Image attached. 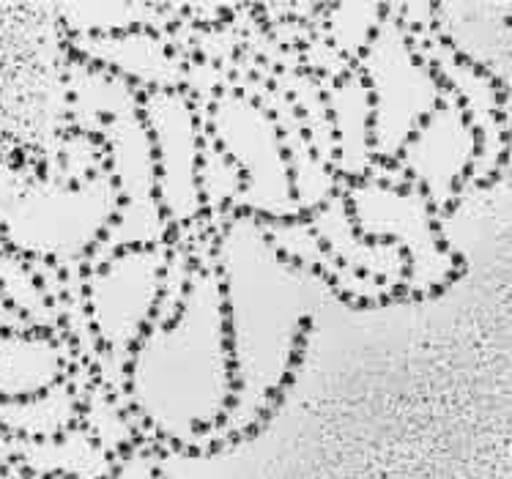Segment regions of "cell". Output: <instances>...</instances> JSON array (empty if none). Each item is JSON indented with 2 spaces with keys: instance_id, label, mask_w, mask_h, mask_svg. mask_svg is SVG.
<instances>
[{
  "instance_id": "obj_1",
  "label": "cell",
  "mask_w": 512,
  "mask_h": 479,
  "mask_svg": "<svg viewBox=\"0 0 512 479\" xmlns=\"http://www.w3.org/2000/svg\"><path fill=\"white\" fill-rule=\"evenodd\" d=\"M340 195L362 239L395 244L406 255V293L441 291L455 277V255L441 239L439 211L417 184L365 176L345 184Z\"/></svg>"
},
{
  "instance_id": "obj_2",
  "label": "cell",
  "mask_w": 512,
  "mask_h": 479,
  "mask_svg": "<svg viewBox=\"0 0 512 479\" xmlns=\"http://www.w3.org/2000/svg\"><path fill=\"white\" fill-rule=\"evenodd\" d=\"M362 61V80L370 94V148L376 162H398L419 124L444 96L436 74L422 61L403 22L384 17ZM373 170V167H370Z\"/></svg>"
},
{
  "instance_id": "obj_3",
  "label": "cell",
  "mask_w": 512,
  "mask_h": 479,
  "mask_svg": "<svg viewBox=\"0 0 512 479\" xmlns=\"http://www.w3.org/2000/svg\"><path fill=\"white\" fill-rule=\"evenodd\" d=\"M477 159V135L471 121L458 105V99L441 96L428 118L419 124L406 148L400 151L398 165L411 184H417L433 209L444 211L455 206L463 187L471 181Z\"/></svg>"
},
{
  "instance_id": "obj_4",
  "label": "cell",
  "mask_w": 512,
  "mask_h": 479,
  "mask_svg": "<svg viewBox=\"0 0 512 479\" xmlns=\"http://www.w3.org/2000/svg\"><path fill=\"white\" fill-rule=\"evenodd\" d=\"M157 162V198L170 222H187L200 209L198 115L173 88H159L143 102Z\"/></svg>"
}]
</instances>
